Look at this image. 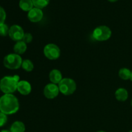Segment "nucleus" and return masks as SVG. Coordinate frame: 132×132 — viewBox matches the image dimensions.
I'll use <instances>...</instances> for the list:
<instances>
[{"instance_id": "nucleus-2", "label": "nucleus", "mask_w": 132, "mask_h": 132, "mask_svg": "<svg viewBox=\"0 0 132 132\" xmlns=\"http://www.w3.org/2000/svg\"><path fill=\"white\" fill-rule=\"evenodd\" d=\"M19 77L18 75L5 76L0 80V90L5 94H12L17 90Z\"/></svg>"}, {"instance_id": "nucleus-23", "label": "nucleus", "mask_w": 132, "mask_h": 132, "mask_svg": "<svg viewBox=\"0 0 132 132\" xmlns=\"http://www.w3.org/2000/svg\"><path fill=\"white\" fill-rule=\"evenodd\" d=\"M0 132H11V131H10V130H3Z\"/></svg>"}, {"instance_id": "nucleus-21", "label": "nucleus", "mask_w": 132, "mask_h": 132, "mask_svg": "<svg viewBox=\"0 0 132 132\" xmlns=\"http://www.w3.org/2000/svg\"><path fill=\"white\" fill-rule=\"evenodd\" d=\"M7 115L0 112V127L5 126L6 122H7Z\"/></svg>"}, {"instance_id": "nucleus-3", "label": "nucleus", "mask_w": 132, "mask_h": 132, "mask_svg": "<svg viewBox=\"0 0 132 132\" xmlns=\"http://www.w3.org/2000/svg\"><path fill=\"white\" fill-rule=\"evenodd\" d=\"M59 92L64 95H70L76 92L77 85L73 79L71 78H63L58 84Z\"/></svg>"}, {"instance_id": "nucleus-7", "label": "nucleus", "mask_w": 132, "mask_h": 132, "mask_svg": "<svg viewBox=\"0 0 132 132\" xmlns=\"http://www.w3.org/2000/svg\"><path fill=\"white\" fill-rule=\"evenodd\" d=\"M24 34L25 33L21 27L18 24H14L10 27L9 36L12 40L18 42L23 40Z\"/></svg>"}, {"instance_id": "nucleus-6", "label": "nucleus", "mask_w": 132, "mask_h": 132, "mask_svg": "<svg viewBox=\"0 0 132 132\" xmlns=\"http://www.w3.org/2000/svg\"><path fill=\"white\" fill-rule=\"evenodd\" d=\"M43 53L45 56L50 60H56L60 57L61 50L55 44L49 43L44 47Z\"/></svg>"}, {"instance_id": "nucleus-20", "label": "nucleus", "mask_w": 132, "mask_h": 132, "mask_svg": "<svg viewBox=\"0 0 132 132\" xmlns=\"http://www.w3.org/2000/svg\"><path fill=\"white\" fill-rule=\"evenodd\" d=\"M6 12H5V9L0 6V25L4 24L6 19Z\"/></svg>"}, {"instance_id": "nucleus-24", "label": "nucleus", "mask_w": 132, "mask_h": 132, "mask_svg": "<svg viewBox=\"0 0 132 132\" xmlns=\"http://www.w3.org/2000/svg\"><path fill=\"white\" fill-rule=\"evenodd\" d=\"M108 1H109L110 2H116V1H117L118 0H108Z\"/></svg>"}, {"instance_id": "nucleus-16", "label": "nucleus", "mask_w": 132, "mask_h": 132, "mask_svg": "<svg viewBox=\"0 0 132 132\" xmlns=\"http://www.w3.org/2000/svg\"><path fill=\"white\" fill-rule=\"evenodd\" d=\"M119 76L122 80H130L131 77V71L127 68H122L119 70Z\"/></svg>"}, {"instance_id": "nucleus-18", "label": "nucleus", "mask_w": 132, "mask_h": 132, "mask_svg": "<svg viewBox=\"0 0 132 132\" xmlns=\"http://www.w3.org/2000/svg\"><path fill=\"white\" fill-rule=\"evenodd\" d=\"M34 7L43 9L49 4L50 0H32Z\"/></svg>"}, {"instance_id": "nucleus-5", "label": "nucleus", "mask_w": 132, "mask_h": 132, "mask_svg": "<svg viewBox=\"0 0 132 132\" xmlns=\"http://www.w3.org/2000/svg\"><path fill=\"white\" fill-rule=\"evenodd\" d=\"M112 30L108 27L101 25L96 27L93 32L92 36L94 39L98 41H105L110 38Z\"/></svg>"}, {"instance_id": "nucleus-14", "label": "nucleus", "mask_w": 132, "mask_h": 132, "mask_svg": "<svg viewBox=\"0 0 132 132\" xmlns=\"http://www.w3.org/2000/svg\"><path fill=\"white\" fill-rule=\"evenodd\" d=\"M10 131L11 132H24L25 125L21 121H15L10 126Z\"/></svg>"}, {"instance_id": "nucleus-4", "label": "nucleus", "mask_w": 132, "mask_h": 132, "mask_svg": "<svg viewBox=\"0 0 132 132\" xmlns=\"http://www.w3.org/2000/svg\"><path fill=\"white\" fill-rule=\"evenodd\" d=\"M23 59L16 54H10L4 57L3 64L5 67L10 70H17L21 67Z\"/></svg>"}, {"instance_id": "nucleus-9", "label": "nucleus", "mask_w": 132, "mask_h": 132, "mask_svg": "<svg viewBox=\"0 0 132 132\" xmlns=\"http://www.w3.org/2000/svg\"><path fill=\"white\" fill-rule=\"evenodd\" d=\"M27 17L30 21L33 22V23L39 22L43 18V12L42 11V9L34 7L32 10L28 12Z\"/></svg>"}, {"instance_id": "nucleus-15", "label": "nucleus", "mask_w": 132, "mask_h": 132, "mask_svg": "<svg viewBox=\"0 0 132 132\" xmlns=\"http://www.w3.org/2000/svg\"><path fill=\"white\" fill-rule=\"evenodd\" d=\"M19 6L22 10L25 12H29L34 8V4L32 0H20Z\"/></svg>"}, {"instance_id": "nucleus-22", "label": "nucleus", "mask_w": 132, "mask_h": 132, "mask_svg": "<svg viewBox=\"0 0 132 132\" xmlns=\"http://www.w3.org/2000/svg\"><path fill=\"white\" fill-rule=\"evenodd\" d=\"M32 40H33V36H32V35L30 33H25L22 41H23L25 43L27 44L32 42Z\"/></svg>"}, {"instance_id": "nucleus-27", "label": "nucleus", "mask_w": 132, "mask_h": 132, "mask_svg": "<svg viewBox=\"0 0 132 132\" xmlns=\"http://www.w3.org/2000/svg\"><path fill=\"white\" fill-rule=\"evenodd\" d=\"M131 106H132V99H131Z\"/></svg>"}, {"instance_id": "nucleus-26", "label": "nucleus", "mask_w": 132, "mask_h": 132, "mask_svg": "<svg viewBox=\"0 0 132 132\" xmlns=\"http://www.w3.org/2000/svg\"><path fill=\"white\" fill-rule=\"evenodd\" d=\"M131 80L132 81V70H131Z\"/></svg>"}, {"instance_id": "nucleus-28", "label": "nucleus", "mask_w": 132, "mask_h": 132, "mask_svg": "<svg viewBox=\"0 0 132 132\" xmlns=\"http://www.w3.org/2000/svg\"><path fill=\"white\" fill-rule=\"evenodd\" d=\"M129 132H132V130H131V131H130Z\"/></svg>"}, {"instance_id": "nucleus-10", "label": "nucleus", "mask_w": 132, "mask_h": 132, "mask_svg": "<svg viewBox=\"0 0 132 132\" xmlns=\"http://www.w3.org/2000/svg\"><path fill=\"white\" fill-rule=\"evenodd\" d=\"M17 90L23 95H27L32 92V86L28 81L21 80L18 82Z\"/></svg>"}, {"instance_id": "nucleus-8", "label": "nucleus", "mask_w": 132, "mask_h": 132, "mask_svg": "<svg viewBox=\"0 0 132 132\" xmlns=\"http://www.w3.org/2000/svg\"><path fill=\"white\" fill-rule=\"evenodd\" d=\"M59 87L54 83H49L45 86L43 90V94L46 98L48 99H55L59 94Z\"/></svg>"}, {"instance_id": "nucleus-19", "label": "nucleus", "mask_w": 132, "mask_h": 132, "mask_svg": "<svg viewBox=\"0 0 132 132\" xmlns=\"http://www.w3.org/2000/svg\"><path fill=\"white\" fill-rule=\"evenodd\" d=\"M9 29H10V28H9L7 24H5V23L0 25V36L5 37L7 35H9Z\"/></svg>"}, {"instance_id": "nucleus-1", "label": "nucleus", "mask_w": 132, "mask_h": 132, "mask_svg": "<svg viewBox=\"0 0 132 132\" xmlns=\"http://www.w3.org/2000/svg\"><path fill=\"white\" fill-rule=\"evenodd\" d=\"M19 108L18 98L13 94H4L0 97V112L6 115L16 113Z\"/></svg>"}, {"instance_id": "nucleus-17", "label": "nucleus", "mask_w": 132, "mask_h": 132, "mask_svg": "<svg viewBox=\"0 0 132 132\" xmlns=\"http://www.w3.org/2000/svg\"><path fill=\"white\" fill-rule=\"evenodd\" d=\"M21 67L26 72H32L34 70V64L32 61H30V59H24V60H23Z\"/></svg>"}, {"instance_id": "nucleus-12", "label": "nucleus", "mask_w": 132, "mask_h": 132, "mask_svg": "<svg viewBox=\"0 0 132 132\" xmlns=\"http://www.w3.org/2000/svg\"><path fill=\"white\" fill-rule=\"evenodd\" d=\"M115 96L117 101L124 102L127 100L128 98V92L126 89L124 88H119L116 90L115 93Z\"/></svg>"}, {"instance_id": "nucleus-11", "label": "nucleus", "mask_w": 132, "mask_h": 132, "mask_svg": "<svg viewBox=\"0 0 132 132\" xmlns=\"http://www.w3.org/2000/svg\"><path fill=\"white\" fill-rule=\"evenodd\" d=\"M49 79L52 83L58 85L63 79V75L59 70L54 69L49 73Z\"/></svg>"}, {"instance_id": "nucleus-25", "label": "nucleus", "mask_w": 132, "mask_h": 132, "mask_svg": "<svg viewBox=\"0 0 132 132\" xmlns=\"http://www.w3.org/2000/svg\"><path fill=\"white\" fill-rule=\"evenodd\" d=\"M97 132H106V131H98Z\"/></svg>"}, {"instance_id": "nucleus-13", "label": "nucleus", "mask_w": 132, "mask_h": 132, "mask_svg": "<svg viewBox=\"0 0 132 132\" xmlns=\"http://www.w3.org/2000/svg\"><path fill=\"white\" fill-rule=\"evenodd\" d=\"M27 43L23 41H19L15 43L14 46V51L15 54H18V55H21L23 54L26 51H27Z\"/></svg>"}]
</instances>
